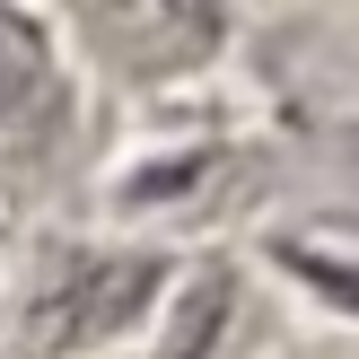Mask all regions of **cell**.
<instances>
[{
  "label": "cell",
  "mask_w": 359,
  "mask_h": 359,
  "mask_svg": "<svg viewBox=\"0 0 359 359\" xmlns=\"http://www.w3.org/2000/svg\"><path fill=\"white\" fill-rule=\"evenodd\" d=\"M149 263H123V255H53L27 290V342L44 359H70L105 333H123L140 307H149Z\"/></svg>",
  "instance_id": "cell-1"
},
{
  "label": "cell",
  "mask_w": 359,
  "mask_h": 359,
  "mask_svg": "<svg viewBox=\"0 0 359 359\" xmlns=\"http://www.w3.org/2000/svg\"><path fill=\"white\" fill-rule=\"evenodd\" d=\"M70 97L62 79V35L27 9H0V132H35Z\"/></svg>",
  "instance_id": "cell-2"
},
{
  "label": "cell",
  "mask_w": 359,
  "mask_h": 359,
  "mask_svg": "<svg viewBox=\"0 0 359 359\" xmlns=\"http://www.w3.org/2000/svg\"><path fill=\"white\" fill-rule=\"evenodd\" d=\"M88 35H97L105 53H123V44H132V62H123V70H158V62H167V53H175V62H184V53L219 44V27H210V18H184V9L149 18V27H140V18H97V27H88Z\"/></svg>",
  "instance_id": "cell-3"
}]
</instances>
